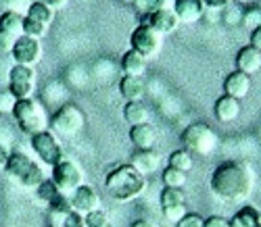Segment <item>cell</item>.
Listing matches in <instances>:
<instances>
[{
	"label": "cell",
	"instance_id": "cell-1",
	"mask_svg": "<svg viewBox=\"0 0 261 227\" xmlns=\"http://www.w3.org/2000/svg\"><path fill=\"white\" fill-rule=\"evenodd\" d=\"M211 192L224 202L247 200L255 186V173L247 163L226 161L217 165L209 179Z\"/></svg>",
	"mask_w": 261,
	"mask_h": 227
},
{
	"label": "cell",
	"instance_id": "cell-2",
	"mask_svg": "<svg viewBox=\"0 0 261 227\" xmlns=\"http://www.w3.org/2000/svg\"><path fill=\"white\" fill-rule=\"evenodd\" d=\"M105 188L117 202H129L146 190V177L132 165H117L107 173Z\"/></svg>",
	"mask_w": 261,
	"mask_h": 227
},
{
	"label": "cell",
	"instance_id": "cell-3",
	"mask_svg": "<svg viewBox=\"0 0 261 227\" xmlns=\"http://www.w3.org/2000/svg\"><path fill=\"white\" fill-rule=\"evenodd\" d=\"M11 115L17 121V127L23 133H28L30 138L40 131L50 129V119H48L46 108L42 106V102H38L34 98L17 100L13 110H11Z\"/></svg>",
	"mask_w": 261,
	"mask_h": 227
},
{
	"label": "cell",
	"instance_id": "cell-4",
	"mask_svg": "<svg viewBox=\"0 0 261 227\" xmlns=\"http://www.w3.org/2000/svg\"><path fill=\"white\" fill-rule=\"evenodd\" d=\"M84 125H86V117L82 108L73 102L61 104L50 117V131L57 138H75L84 129Z\"/></svg>",
	"mask_w": 261,
	"mask_h": 227
},
{
	"label": "cell",
	"instance_id": "cell-5",
	"mask_svg": "<svg viewBox=\"0 0 261 227\" xmlns=\"http://www.w3.org/2000/svg\"><path fill=\"white\" fill-rule=\"evenodd\" d=\"M180 140L184 144V148L192 154H201V156H209L215 148H217V135L215 131L207 125V123H192L188 125Z\"/></svg>",
	"mask_w": 261,
	"mask_h": 227
},
{
	"label": "cell",
	"instance_id": "cell-6",
	"mask_svg": "<svg viewBox=\"0 0 261 227\" xmlns=\"http://www.w3.org/2000/svg\"><path fill=\"white\" fill-rule=\"evenodd\" d=\"M161 44H163V36L144 23H138L129 34V46L138 54H142L146 61L155 59L161 52Z\"/></svg>",
	"mask_w": 261,
	"mask_h": 227
},
{
	"label": "cell",
	"instance_id": "cell-7",
	"mask_svg": "<svg viewBox=\"0 0 261 227\" xmlns=\"http://www.w3.org/2000/svg\"><path fill=\"white\" fill-rule=\"evenodd\" d=\"M30 144H32V148H34V152L38 154L40 161L44 163V165H48L50 169L61 161V158H65V156H63L61 142H59V138H57V135H55L50 129L32 135Z\"/></svg>",
	"mask_w": 261,
	"mask_h": 227
},
{
	"label": "cell",
	"instance_id": "cell-8",
	"mask_svg": "<svg viewBox=\"0 0 261 227\" xmlns=\"http://www.w3.org/2000/svg\"><path fill=\"white\" fill-rule=\"evenodd\" d=\"M50 179L57 184V188L63 194H73L82 184H84V173L77 167V163L69 161V158H61V161L53 167Z\"/></svg>",
	"mask_w": 261,
	"mask_h": 227
},
{
	"label": "cell",
	"instance_id": "cell-9",
	"mask_svg": "<svg viewBox=\"0 0 261 227\" xmlns=\"http://www.w3.org/2000/svg\"><path fill=\"white\" fill-rule=\"evenodd\" d=\"M11 56L15 59V65H36L42 59V44L36 38L30 36H19L15 40V46L11 50Z\"/></svg>",
	"mask_w": 261,
	"mask_h": 227
},
{
	"label": "cell",
	"instance_id": "cell-10",
	"mask_svg": "<svg viewBox=\"0 0 261 227\" xmlns=\"http://www.w3.org/2000/svg\"><path fill=\"white\" fill-rule=\"evenodd\" d=\"M138 23H144L148 27H153L157 34L167 36L171 32H176V27L180 25V21L171 9H159V11H150V13H142Z\"/></svg>",
	"mask_w": 261,
	"mask_h": 227
},
{
	"label": "cell",
	"instance_id": "cell-11",
	"mask_svg": "<svg viewBox=\"0 0 261 227\" xmlns=\"http://www.w3.org/2000/svg\"><path fill=\"white\" fill-rule=\"evenodd\" d=\"M69 198H71L73 211L80 213V215H88V213L100 209V198H98V194H96V190L92 186L82 184Z\"/></svg>",
	"mask_w": 261,
	"mask_h": 227
},
{
	"label": "cell",
	"instance_id": "cell-12",
	"mask_svg": "<svg viewBox=\"0 0 261 227\" xmlns=\"http://www.w3.org/2000/svg\"><path fill=\"white\" fill-rule=\"evenodd\" d=\"M205 3L203 0H173V13L180 23L192 25L205 17Z\"/></svg>",
	"mask_w": 261,
	"mask_h": 227
},
{
	"label": "cell",
	"instance_id": "cell-13",
	"mask_svg": "<svg viewBox=\"0 0 261 227\" xmlns=\"http://www.w3.org/2000/svg\"><path fill=\"white\" fill-rule=\"evenodd\" d=\"M127 135H129V142H132L134 148H138V150H153L157 146V140H159V131L153 123L132 125Z\"/></svg>",
	"mask_w": 261,
	"mask_h": 227
},
{
	"label": "cell",
	"instance_id": "cell-14",
	"mask_svg": "<svg viewBox=\"0 0 261 227\" xmlns=\"http://www.w3.org/2000/svg\"><path fill=\"white\" fill-rule=\"evenodd\" d=\"M249 92H251V75H247V73L236 69V71H232L226 77V81H224V94H228V96H232L236 100H241V98L249 96Z\"/></svg>",
	"mask_w": 261,
	"mask_h": 227
},
{
	"label": "cell",
	"instance_id": "cell-15",
	"mask_svg": "<svg viewBox=\"0 0 261 227\" xmlns=\"http://www.w3.org/2000/svg\"><path fill=\"white\" fill-rule=\"evenodd\" d=\"M241 110H243L241 100H236V98H232V96H228V94H224V96L217 98V100H215V106H213V112H215L217 121H222V123H232V121H236L238 115H241Z\"/></svg>",
	"mask_w": 261,
	"mask_h": 227
},
{
	"label": "cell",
	"instance_id": "cell-16",
	"mask_svg": "<svg viewBox=\"0 0 261 227\" xmlns=\"http://www.w3.org/2000/svg\"><path fill=\"white\" fill-rule=\"evenodd\" d=\"M236 69L247 75H255L257 71H261V52L253 48L251 44L243 46L236 52Z\"/></svg>",
	"mask_w": 261,
	"mask_h": 227
},
{
	"label": "cell",
	"instance_id": "cell-17",
	"mask_svg": "<svg viewBox=\"0 0 261 227\" xmlns=\"http://www.w3.org/2000/svg\"><path fill=\"white\" fill-rule=\"evenodd\" d=\"M132 165L138 173H142L144 177L146 175H150V173H155L157 169H159V165H161V156H159V152L153 148V150H136L134 152V156H132Z\"/></svg>",
	"mask_w": 261,
	"mask_h": 227
},
{
	"label": "cell",
	"instance_id": "cell-18",
	"mask_svg": "<svg viewBox=\"0 0 261 227\" xmlns=\"http://www.w3.org/2000/svg\"><path fill=\"white\" fill-rule=\"evenodd\" d=\"M32 165H34V161L30 158V154L21 152V150H13V152H9L7 165H5V173L19 181L21 177H23L32 169Z\"/></svg>",
	"mask_w": 261,
	"mask_h": 227
},
{
	"label": "cell",
	"instance_id": "cell-19",
	"mask_svg": "<svg viewBox=\"0 0 261 227\" xmlns=\"http://www.w3.org/2000/svg\"><path fill=\"white\" fill-rule=\"evenodd\" d=\"M119 94L127 102H140L146 94V86L142 77H132V75H121L119 79Z\"/></svg>",
	"mask_w": 261,
	"mask_h": 227
},
{
	"label": "cell",
	"instance_id": "cell-20",
	"mask_svg": "<svg viewBox=\"0 0 261 227\" xmlns=\"http://www.w3.org/2000/svg\"><path fill=\"white\" fill-rule=\"evenodd\" d=\"M146 59L142 56V54H138L136 50H132L129 48L123 56H121V63H119V67H121V71H123V75H132V77H142L144 73H146Z\"/></svg>",
	"mask_w": 261,
	"mask_h": 227
},
{
	"label": "cell",
	"instance_id": "cell-21",
	"mask_svg": "<svg viewBox=\"0 0 261 227\" xmlns=\"http://www.w3.org/2000/svg\"><path fill=\"white\" fill-rule=\"evenodd\" d=\"M123 119L125 123L132 125H140V123H150V110L146 108V104L140 102H125L123 106Z\"/></svg>",
	"mask_w": 261,
	"mask_h": 227
},
{
	"label": "cell",
	"instance_id": "cell-22",
	"mask_svg": "<svg viewBox=\"0 0 261 227\" xmlns=\"http://www.w3.org/2000/svg\"><path fill=\"white\" fill-rule=\"evenodd\" d=\"M23 13L19 11H5L3 15H0V30L19 38L23 36Z\"/></svg>",
	"mask_w": 261,
	"mask_h": 227
},
{
	"label": "cell",
	"instance_id": "cell-23",
	"mask_svg": "<svg viewBox=\"0 0 261 227\" xmlns=\"http://www.w3.org/2000/svg\"><path fill=\"white\" fill-rule=\"evenodd\" d=\"M28 17H32V19H36V21H40V23H44L46 27L53 23V19H55V11L48 7V5H44L42 0H36V3H30V7H28V13H25Z\"/></svg>",
	"mask_w": 261,
	"mask_h": 227
},
{
	"label": "cell",
	"instance_id": "cell-24",
	"mask_svg": "<svg viewBox=\"0 0 261 227\" xmlns=\"http://www.w3.org/2000/svg\"><path fill=\"white\" fill-rule=\"evenodd\" d=\"M169 167L188 173V171L194 167V156H192V152H188L186 148L173 150V152L169 154Z\"/></svg>",
	"mask_w": 261,
	"mask_h": 227
},
{
	"label": "cell",
	"instance_id": "cell-25",
	"mask_svg": "<svg viewBox=\"0 0 261 227\" xmlns=\"http://www.w3.org/2000/svg\"><path fill=\"white\" fill-rule=\"evenodd\" d=\"M9 83H36V71L28 65H13L9 71Z\"/></svg>",
	"mask_w": 261,
	"mask_h": 227
},
{
	"label": "cell",
	"instance_id": "cell-26",
	"mask_svg": "<svg viewBox=\"0 0 261 227\" xmlns=\"http://www.w3.org/2000/svg\"><path fill=\"white\" fill-rule=\"evenodd\" d=\"M159 202H161V211L163 209H171V207H180V204H186L182 188H163L161 196H159Z\"/></svg>",
	"mask_w": 261,
	"mask_h": 227
},
{
	"label": "cell",
	"instance_id": "cell-27",
	"mask_svg": "<svg viewBox=\"0 0 261 227\" xmlns=\"http://www.w3.org/2000/svg\"><path fill=\"white\" fill-rule=\"evenodd\" d=\"M161 179H163L165 188H184V186H186V181H188V177H186L184 171L173 169V167H169V165L163 169Z\"/></svg>",
	"mask_w": 261,
	"mask_h": 227
},
{
	"label": "cell",
	"instance_id": "cell-28",
	"mask_svg": "<svg viewBox=\"0 0 261 227\" xmlns=\"http://www.w3.org/2000/svg\"><path fill=\"white\" fill-rule=\"evenodd\" d=\"M44 179H46V175H44V171H42V167L38 163H34L32 169L19 179V184L23 186V188H28V190H36Z\"/></svg>",
	"mask_w": 261,
	"mask_h": 227
},
{
	"label": "cell",
	"instance_id": "cell-29",
	"mask_svg": "<svg viewBox=\"0 0 261 227\" xmlns=\"http://www.w3.org/2000/svg\"><path fill=\"white\" fill-rule=\"evenodd\" d=\"M61 194V190L57 188V184H55V181L53 179H44V181H42V184L36 188V198L40 200V202H44V204H50L57 196Z\"/></svg>",
	"mask_w": 261,
	"mask_h": 227
},
{
	"label": "cell",
	"instance_id": "cell-30",
	"mask_svg": "<svg viewBox=\"0 0 261 227\" xmlns=\"http://www.w3.org/2000/svg\"><path fill=\"white\" fill-rule=\"evenodd\" d=\"M134 7L142 13H150V11H159V9H171L173 11V0H136Z\"/></svg>",
	"mask_w": 261,
	"mask_h": 227
},
{
	"label": "cell",
	"instance_id": "cell-31",
	"mask_svg": "<svg viewBox=\"0 0 261 227\" xmlns=\"http://www.w3.org/2000/svg\"><path fill=\"white\" fill-rule=\"evenodd\" d=\"M84 223L86 227H113L111 219H109V215L102 209H96L88 215H84Z\"/></svg>",
	"mask_w": 261,
	"mask_h": 227
},
{
	"label": "cell",
	"instance_id": "cell-32",
	"mask_svg": "<svg viewBox=\"0 0 261 227\" xmlns=\"http://www.w3.org/2000/svg\"><path fill=\"white\" fill-rule=\"evenodd\" d=\"M234 217L243 223V227H257V225H259V211H257L255 207H251V204L243 207Z\"/></svg>",
	"mask_w": 261,
	"mask_h": 227
},
{
	"label": "cell",
	"instance_id": "cell-33",
	"mask_svg": "<svg viewBox=\"0 0 261 227\" xmlns=\"http://www.w3.org/2000/svg\"><path fill=\"white\" fill-rule=\"evenodd\" d=\"M46 25L44 23H40V21H36V19H32V17H23V36H30V38H36V40H40L42 36L46 34Z\"/></svg>",
	"mask_w": 261,
	"mask_h": 227
},
{
	"label": "cell",
	"instance_id": "cell-34",
	"mask_svg": "<svg viewBox=\"0 0 261 227\" xmlns=\"http://www.w3.org/2000/svg\"><path fill=\"white\" fill-rule=\"evenodd\" d=\"M36 90V83H9V92L13 94L15 100H28L32 98Z\"/></svg>",
	"mask_w": 261,
	"mask_h": 227
},
{
	"label": "cell",
	"instance_id": "cell-35",
	"mask_svg": "<svg viewBox=\"0 0 261 227\" xmlns=\"http://www.w3.org/2000/svg\"><path fill=\"white\" fill-rule=\"evenodd\" d=\"M186 213H188V211H186V204H180V207H171V209H163L165 221H169V223H173V225H176Z\"/></svg>",
	"mask_w": 261,
	"mask_h": 227
},
{
	"label": "cell",
	"instance_id": "cell-36",
	"mask_svg": "<svg viewBox=\"0 0 261 227\" xmlns=\"http://www.w3.org/2000/svg\"><path fill=\"white\" fill-rule=\"evenodd\" d=\"M203 225H205V219L201 215H197V213H186L176 223V227H203Z\"/></svg>",
	"mask_w": 261,
	"mask_h": 227
},
{
	"label": "cell",
	"instance_id": "cell-37",
	"mask_svg": "<svg viewBox=\"0 0 261 227\" xmlns=\"http://www.w3.org/2000/svg\"><path fill=\"white\" fill-rule=\"evenodd\" d=\"M243 23H245L247 27H251V32L257 30V27L261 25V9H251V11H247V13L243 15Z\"/></svg>",
	"mask_w": 261,
	"mask_h": 227
},
{
	"label": "cell",
	"instance_id": "cell-38",
	"mask_svg": "<svg viewBox=\"0 0 261 227\" xmlns=\"http://www.w3.org/2000/svg\"><path fill=\"white\" fill-rule=\"evenodd\" d=\"M15 40H17L15 36H11V34L0 30V56H3V54H11V50L15 46Z\"/></svg>",
	"mask_w": 261,
	"mask_h": 227
},
{
	"label": "cell",
	"instance_id": "cell-39",
	"mask_svg": "<svg viewBox=\"0 0 261 227\" xmlns=\"http://www.w3.org/2000/svg\"><path fill=\"white\" fill-rule=\"evenodd\" d=\"M61 227H86V223H84V215H80V213L71 211L69 215H65V219H63Z\"/></svg>",
	"mask_w": 261,
	"mask_h": 227
},
{
	"label": "cell",
	"instance_id": "cell-40",
	"mask_svg": "<svg viewBox=\"0 0 261 227\" xmlns=\"http://www.w3.org/2000/svg\"><path fill=\"white\" fill-rule=\"evenodd\" d=\"M15 102L17 100L13 98V94L9 92V90H7V92H3V94H0V112H11Z\"/></svg>",
	"mask_w": 261,
	"mask_h": 227
},
{
	"label": "cell",
	"instance_id": "cell-41",
	"mask_svg": "<svg viewBox=\"0 0 261 227\" xmlns=\"http://www.w3.org/2000/svg\"><path fill=\"white\" fill-rule=\"evenodd\" d=\"M203 227H230V219L220 217V215H213V217L205 219V225Z\"/></svg>",
	"mask_w": 261,
	"mask_h": 227
},
{
	"label": "cell",
	"instance_id": "cell-42",
	"mask_svg": "<svg viewBox=\"0 0 261 227\" xmlns=\"http://www.w3.org/2000/svg\"><path fill=\"white\" fill-rule=\"evenodd\" d=\"M0 3L7 7V11H19V13H21V7H25V5L30 7L28 0H0Z\"/></svg>",
	"mask_w": 261,
	"mask_h": 227
},
{
	"label": "cell",
	"instance_id": "cell-43",
	"mask_svg": "<svg viewBox=\"0 0 261 227\" xmlns=\"http://www.w3.org/2000/svg\"><path fill=\"white\" fill-rule=\"evenodd\" d=\"M205 7L213 9V11H220V9H226L228 5H232V0H203Z\"/></svg>",
	"mask_w": 261,
	"mask_h": 227
},
{
	"label": "cell",
	"instance_id": "cell-44",
	"mask_svg": "<svg viewBox=\"0 0 261 227\" xmlns=\"http://www.w3.org/2000/svg\"><path fill=\"white\" fill-rule=\"evenodd\" d=\"M251 46L257 48V50L261 52V25H259L257 30L251 32Z\"/></svg>",
	"mask_w": 261,
	"mask_h": 227
},
{
	"label": "cell",
	"instance_id": "cell-45",
	"mask_svg": "<svg viewBox=\"0 0 261 227\" xmlns=\"http://www.w3.org/2000/svg\"><path fill=\"white\" fill-rule=\"evenodd\" d=\"M42 3H44V5H48L53 11H57V9H63L65 5L69 3V0H42Z\"/></svg>",
	"mask_w": 261,
	"mask_h": 227
},
{
	"label": "cell",
	"instance_id": "cell-46",
	"mask_svg": "<svg viewBox=\"0 0 261 227\" xmlns=\"http://www.w3.org/2000/svg\"><path fill=\"white\" fill-rule=\"evenodd\" d=\"M129 227H157L150 219H136V221H132V225Z\"/></svg>",
	"mask_w": 261,
	"mask_h": 227
},
{
	"label": "cell",
	"instance_id": "cell-47",
	"mask_svg": "<svg viewBox=\"0 0 261 227\" xmlns=\"http://www.w3.org/2000/svg\"><path fill=\"white\" fill-rule=\"evenodd\" d=\"M7 158H9V150L0 144V169H5V165H7Z\"/></svg>",
	"mask_w": 261,
	"mask_h": 227
},
{
	"label": "cell",
	"instance_id": "cell-48",
	"mask_svg": "<svg viewBox=\"0 0 261 227\" xmlns=\"http://www.w3.org/2000/svg\"><path fill=\"white\" fill-rule=\"evenodd\" d=\"M121 3H125V5H134L136 0H121Z\"/></svg>",
	"mask_w": 261,
	"mask_h": 227
},
{
	"label": "cell",
	"instance_id": "cell-49",
	"mask_svg": "<svg viewBox=\"0 0 261 227\" xmlns=\"http://www.w3.org/2000/svg\"><path fill=\"white\" fill-rule=\"evenodd\" d=\"M259 227H261V211H259Z\"/></svg>",
	"mask_w": 261,
	"mask_h": 227
},
{
	"label": "cell",
	"instance_id": "cell-50",
	"mask_svg": "<svg viewBox=\"0 0 261 227\" xmlns=\"http://www.w3.org/2000/svg\"><path fill=\"white\" fill-rule=\"evenodd\" d=\"M245 3H247V0H245Z\"/></svg>",
	"mask_w": 261,
	"mask_h": 227
}]
</instances>
